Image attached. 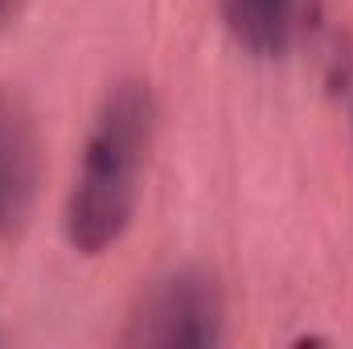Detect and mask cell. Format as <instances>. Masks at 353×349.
I'll return each instance as SVG.
<instances>
[{
	"mask_svg": "<svg viewBox=\"0 0 353 349\" xmlns=\"http://www.w3.org/2000/svg\"><path fill=\"white\" fill-rule=\"evenodd\" d=\"M21 4H25V0H0V17H12Z\"/></svg>",
	"mask_w": 353,
	"mask_h": 349,
	"instance_id": "cell-5",
	"label": "cell"
},
{
	"mask_svg": "<svg viewBox=\"0 0 353 349\" xmlns=\"http://www.w3.org/2000/svg\"><path fill=\"white\" fill-rule=\"evenodd\" d=\"M41 173L37 123L12 90H0V239L17 235L33 210Z\"/></svg>",
	"mask_w": 353,
	"mask_h": 349,
	"instance_id": "cell-3",
	"label": "cell"
},
{
	"mask_svg": "<svg viewBox=\"0 0 353 349\" xmlns=\"http://www.w3.org/2000/svg\"><path fill=\"white\" fill-rule=\"evenodd\" d=\"M222 288L197 267H181L152 279L123 329V346H218L222 341Z\"/></svg>",
	"mask_w": 353,
	"mask_h": 349,
	"instance_id": "cell-2",
	"label": "cell"
},
{
	"mask_svg": "<svg viewBox=\"0 0 353 349\" xmlns=\"http://www.w3.org/2000/svg\"><path fill=\"white\" fill-rule=\"evenodd\" d=\"M222 25L251 58H283L300 25V0H218Z\"/></svg>",
	"mask_w": 353,
	"mask_h": 349,
	"instance_id": "cell-4",
	"label": "cell"
},
{
	"mask_svg": "<svg viewBox=\"0 0 353 349\" xmlns=\"http://www.w3.org/2000/svg\"><path fill=\"white\" fill-rule=\"evenodd\" d=\"M152 132H157V99L148 83L123 79L103 94L62 218L66 239L79 255L111 251L132 226Z\"/></svg>",
	"mask_w": 353,
	"mask_h": 349,
	"instance_id": "cell-1",
	"label": "cell"
}]
</instances>
